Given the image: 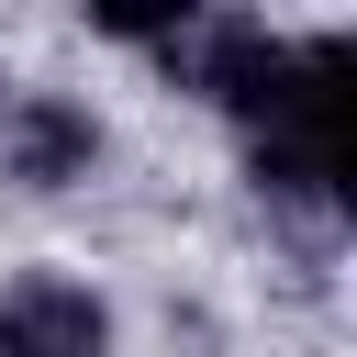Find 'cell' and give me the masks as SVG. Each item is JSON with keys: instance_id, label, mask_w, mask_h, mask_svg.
<instances>
[{"instance_id": "1", "label": "cell", "mask_w": 357, "mask_h": 357, "mask_svg": "<svg viewBox=\"0 0 357 357\" xmlns=\"http://www.w3.org/2000/svg\"><path fill=\"white\" fill-rule=\"evenodd\" d=\"M100 167V112L67 89H11L0 100V178L11 190H78Z\"/></svg>"}, {"instance_id": "2", "label": "cell", "mask_w": 357, "mask_h": 357, "mask_svg": "<svg viewBox=\"0 0 357 357\" xmlns=\"http://www.w3.org/2000/svg\"><path fill=\"white\" fill-rule=\"evenodd\" d=\"M0 357H112V301L67 268L0 279Z\"/></svg>"}]
</instances>
